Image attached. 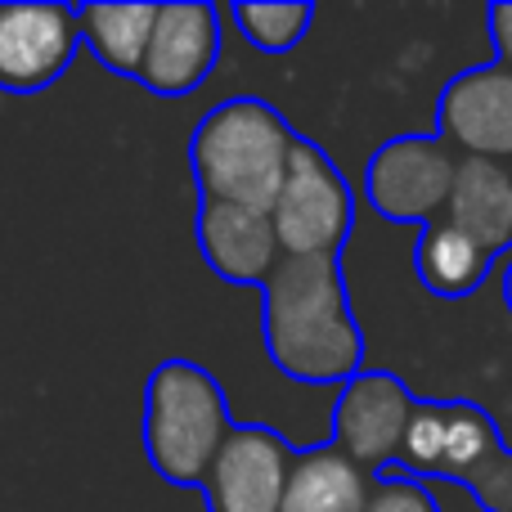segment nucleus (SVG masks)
<instances>
[{"label":"nucleus","mask_w":512,"mask_h":512,"mask_svg":"<svg viewBox=\"0 0 512 512\" xmlns=\"http://www.w3.org/2000/svg\"><path fill=\"white\" fill-rule=\"evenodd\" d=\"M261 337L274 369L306 387H342L364 373L342 256H283L261 283Z\"/></svg>","instance_id":"nucleus-1"},{"label":"nucleus","mask_w":512,"mask_h":512,"mask_svg":"<svg viewBox=\"0 0 512 512\" xmlns=\"http://www.w3.org/2000/svg\"><path fill=\"white\" fill-rule=\"evenodd\" d=\"M297 131L274 104L256 95H234L216 104L189 135V171L198 198L270 212L288 176Z\"/></svg>","instance_id":"nucleus-2"},{"label":"nucleus","mask_w":512,"mask_h":512,"mask_svg":"<svg viewBox=\"0 0 512 512\" xmlns=\"http://www.w3.org/2000/svg\"><path fill=\"white\" fill-rule=\"evenodd\" d=\"M234 418L225 387L194 360H162L144 387V454L171 486H203Z\"/></svg>","instance_id":"nucleus-3"},{"label":"nucleus","mask_w":512,"mask_h":512,"mask_svg":"<svg viewBox=\"0 0 512 512\" xmlns=\"http://www.w3.org/2000/svg\"><path fill=\"white\" fill-rule=\"evenodd\" d=\"M405 477H441L472 490L486 512H512V450L472 400H418L400 454Z\"/></svg>","instance_id":"nucleus-4"},{"label":"nucleus","mask_w":512,"mask_h":512,"mask_svg":"<svg viewBox=\"0 0 512 512\" xmlns=\"http://www.w3.org/2000/svg\"><path fill=\"white\" fill-rule=\"evenodd\" d=\"M283 256H342L355 225V198L337 162L315 140L297 135L288 176L270 207Z\"/></svg>","instance_id":"nucleus-5"},{"label":"nucleus","mask_w":512,"mask_h":512,"mask_svg":"<svg viewBox=\"0 0 512 512\" xmlns=\"http://www.w3.org/2000/svg\"><path fill=\"white\" fill-rule=\"evenodd\" d=\"M459 153L441 135H396L364 167V198L391 225H432L445 216Z\"/></svg>","instance_id":"nucleus-6"},{"label":"nucleus","mask_w":512,"mask_h":512,"mask_svg":"<svg viewBox=\"0 0 512 512\" xmlns=\"http://www.w3.org/2000/svg\"><path fill=\"white\" fill-rule=\"evenodd\" d=\"M414 391L387 369H364L342 382L333 405V445L364 472L382 477L405 454V436L414 423Z\"/></svg>","instance_id":"nucleus-7"},{"label":"nucleus","mask_w":512,"mask_h":512,"mask_svg":"<svg viewBox=\"0 0 512 512\" xmlns=\"http://www.w3.org/2000/svg\"><path fill=\"white\" fill-rule=\"evenodd\" d=\"M292 445L265 423H234L203 477L207 512H279Z\"/></svg>","instance_id":"nucleus-8"},{"label":"nucleus","mask_w":512,"mask_h":512,"mask_svg":"<svg viewBox=\"0 0 512 512\" xmlns=\"http://www.w3.org/2000/svg\"><path fill=\"white\" fill-rule=\"evenodd\" d=\"M81 50L77 9L68 5H0V90L41 95L72 68Z\"/></svg>","instance_id":"nucleus-9"},{"label":"nucleus","mask_w":512,"mask_h":512,"mask_svg":"<svg viewBox=\"0 0 512 512\" xmlns=\"http://www.w3.org/2000/svg\"><path fill=\"white\" fill-rule=\"evenodd\" d=\"M436 135L459 158H490L512 167V72L504 63H477L441 90Z\"/></svg>","instance_id":"nucleus-10"},{"label":"nucleus","mask_w":512,"mask_h":512,"mask_svg":"<svg viewBox=\"0 0 512 512\" xmlns=\"http://www.w3.org/2000/svg\"><path fill=\"white\" fill-rule=\"evenodd\" d=\"M221 59V9L203 0L158 5L149 50L140 63V86L162 99H185L212 77Z\"/></svg>","instance_id":"nucleus-11"},{"label":"nucleus","mask_w":512,"mask_h":512,"mask_svg":"<svg viewBox=\"0 0 512 512\" xmlns=\"http://www.w3.org/2000/svg\"><path fill=\"white\" fill-rule=\"evenodd\" d=\"M194 234H198V252H203L207 270L225 283H239V288H261L274 274V265L283 261L270 212H256V207L198 198Z\"/></svg>","instance_id":"nucleus-12"},{"label":"nucleus","mask_w":512,"mask_h":512,"mask_svg":"<svg viewBox=\"0 0 512 512\" xmlns=\"http://www.w3.org/2000/svg\"><path fill=\"white\" fill-rule=\"evenodd\" d=\"M445 221L459 225L490 256L512 252V167L490 158H459Z\"/></svg>","instance_id":"nucleus-13"},{"label":"nucleus","mask_w":512,"mask_h":512,"mask_svg":"<svg viewBox=\"0 0 512 512\" xmlns=\"http://www.w3.org/2000/svg\"><path fill=\"white\" fill-rule=\"evenodd\" d=\"M373 481L378 477L351 463L337 445H310L292 454L279 512H364Z\"/></svg>","instance_id":"nucleus-14"},{"label":"nucleus","mask_w":512,"mask_h":512,"mask_svg":"<svg viewBox=\"0 0 512 512\" xmlns=\"http://www.w3.org/2000/svg\"><path fill=\"white\" fill-rule=\"evenodd\" d=\"M414 270L432 297L459 301V297H472V292L486 283V274L495 270V256L486 248H477L459 225H450L441 216V221H432L423 230V239H418Z\"/></svg>","instance_id":"nucleus-15"},{"label":"nucleus","mask_w":512,"mask_h":512,"mask_svg":"<svg viewBox=\"0 0 512 512\" xmlns=\"http://www.w3.org/2000/svg\"><path fill=\"white\" fill-rule=\"evenodd\" d=\"M81 45L117 77H140L144 50H149L158 5H81Z\"/></svg>","instance_id":"nucleus-16"},{"label":"nucleus","mask_w":512,"mask_h":512,"mask_svg":"<svg viewBox=\"0 0 512 512\" xmlns=\"http://www.w3.org/2000/svg\"><path fill=\"white\" fill-rule=\"evenodd\" d=\"M230 18L248 36V45H256L261 54H288L306 41L310 23H315V5H306V0L256 5V0H248V5H234Z\"/></svg>","instance_id":"nucleus-17"},{"label":"nucleus","mask_w":512,"mask_h":512,"mask_svg":"<svg viewBox=\"0 0 512 512\" xmlns=\"http://www.w3.org/2000/svg\"><path fill=\"white\" fill-rule=\"evenodd\" d=\"M364 512H441L432 499V490L423 481L405 477V472H382L373 481V495H369V508Z\"/></svg>","instance_id":"nucleus-18"},{"label":"nucleus","mask_w":512,"mask_h":512,"mask_svg":"<svg viewBox=\"0 0 512 512\" xmlns=\"http://www.w3.org/2000/svg\"><path fill=\"white\" fill-rule=\"evenodd\" d=\"M486 23H490V41H495L499 63L512 72V0H499V5L486 9Z\"/></svg>","instance_id":"nucleus-19"},{"label":"nucleus","mask_w":512,"mask_h":512,"mask_svg":"<svg viewBox=\"0 0 512 512\" xmlns=\"http://www.w3.org/2000/svg\"><path fill=\"white\" fill-rule=\"evenodd\" d=\"M504 306H508V315H512V256L504 261Z\"/></svg>","instance_id":"nucleus-20"}]
</instances>
